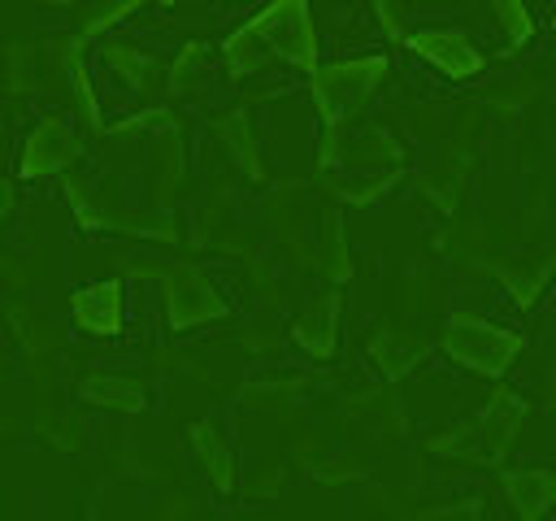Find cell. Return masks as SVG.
I'll use <instances>...</instances> for the list:
<instances>
[{
  "label": "cell",
  "mask_w": 556,
  "mask_h": 521,
  "mask_svg": "<svg viewBox=\"0 0 556 521\" xmlns=\"http://www.w3.org/2000/svg\"><path fill=\"white\" fill-rule=\"evenodd\" d=\"M252 30L269 43V52L287 65L317 69V26L308 0H274L252 17Z\"/></svg>",
  "instance_id": "3"
},
{
  "label": "cell",
  "mask_w": 556,
  "mask_h": 521,
  "mask_svg": "<svg viewBox=\"0 0 556 521\" xmlns=\"http://www.w3.org/2000/svg\"><path fill=\"white\" fill-rule=\"evenodd\" d=\"M408 48L452 78H469L482 69V52L460 30H417V35H408Z\"/></svg>",
  "instance_id": "5"
},
{
  "label": "cell",
  "mask_w": 556,
  "mask_h": 521,
  "mask_svg": "<svg viewBox=\"0 0 556 521\" xmlns=\"http://www.w3.org/2000/svg\"><path fill=\"white\" fill-rule=\"evenodd\" d=\"M78 152V139L65 122H39L26 139V152H22V174L26 178H48L56 169H65Z\"/></svg>",
  "instance_id": "6"
},
{
  "label": "cell",
  "mask_w": 556,
  "mask_h": 521,
  "mask_svg": "<svg viewBox=\"0 0 556 521\" xmlns=\"http://www.w3.org/2000/svg\"><path fill=\"white\" fill-rule=\"evenodd\" d=\"M334 321H339V295H321L313 300L300 321H295V339L313 352V356H326L334 347Z\"/></svg>",
  "instance_id": "9"
},
{
  "label": "cell",
  "mask_w": 556,
  "mask_h": 521,
  "mask_svg": "<svg viewBox=\"0 0 556 521\" xmlns=\"http://www.w3.org/2000/svg\"><path fill=\"white\" fill-rule=\"evenodd\" d=\"M74 317L91 334H113L122 326V287L117 282H91L74 295Z\"/></svg>",
  "instance_id": "7"
},
{
  "label": "cell",
  "mask_w": 556,
  "mask_h": 521,
  "mask_svg": "<svg viewBox=\"0 0 556 521\" xmlns=\"http://www.w3.org/2000/svg\"><path fill=\"white\" fill-rule=\"evenodd\" d=\"M269 56H274V52H269V43H265V39L252 30V22L226 39V65H230L235 74H256V69H261Z\"/></svg>",
  "instance_id": "10"
},
{
  "label": "cell",
  "mask_w": 556,
  "mask_h": 521,
  "mask_svg": "<svg viewBox=\"0 0 556 521\" xmlns=\"http://www.w3.org/2000/svg\"><path fill=\"white\" fill-rule=\"evenodd\" d=\"M443 352L456 365L495 378V373H504L517 360L521 339L513 330L491 326V321H478V317H452V326L443 330Z\"/></svg>",
  "instance_id": "2"
},
{
  "label": "cell",
  "mask_w": 556,
  "mask_h": 521,
  "mask_svg": "<svg viewBox=\"0 0 556 521\" xmlns=\"http://www.w3.org/2000/svg\"><path fill=\"white\" fill-rule=\"evenodd\" d=\"M382 78H387V56H352V61L317 65L313 69V96H317L321 117L330 126H339L378 91Z\"/></svg>",
  "instance_id": "1"
},
{
  "label": "cell",
  "mask_w": 556,
  "mask_h": 521,
  "mask_svg": "<svg viewBox=\"0 0 556 521\" xmlns=\"http://www.w3.org/2000/svg\"><path fill=\"white\" fill-rule=\"evenodd\" d=\"M87 395L96 404H113V408H143V391L135 382H117V378H96L87 382Z\"/></svg>",
  "instance_id": "12"
},
{
  "label": "cell",
  "mask_w": 556,
  "mask_h": 521,
  "mask_svg": "<svg viewBox=\"0 0 556 521\" xmlns=\"http://www.w3.org/2000/svg\"><path fill=\"white\" fill-rule=\"evenodd\" d=\"M534 22H556V0H526Z\"/></svg>",
  "instance_id": "13"
},
{
  "label": "cell",
  "mask_w": 556,
  "mask_h": 521,
  "mask_svg": "<svg viewBox=\"0 0 556 521\" xmlns=\"http://www.w3.org/2000/svg\"><path fill=\"white\" fill-rule=\"evenodd\" d=\"M165 304H169V326H178V330L222 313V300L213 295V287L195 269H169L165 274Z\"/></svg>",
  "instance_id": "4"
},
{
  "label": "cell",
  "mask_w": 556,
  "mask_h": 521,
  "mask_svg": "<svg viewBox=\"0 0 556 521\" xmlns=\"http://www.w3.org/2000/svg\"><path fill=\"white\" fill-rule=\"evenodd\" d=\"M486 9L495 13V26L508 43H526L530 30H534V17L526 9V0H486Z\"/></svg>",
  "instance_id": "11"
},
{
  "label": "cell",
  "mask_w": 556,
  "mask_h": 521,
  "mask_svg": "<svg viewBox=\"0 0 556 521\" xmlns=\"http://www.w3.org/2000/svg\"><path fill=\"white\" fill-rule=\"evenodd\" d=\"M48 4H65V0H48Z\"/></svg>",
  "instance_id": "15"
},
{
  "label": "cell",
  "mask_w": 556,
  "mask_h": 521,
  "mask_svg": "<svg viewBox=\"0 0 556 521\" xmlns=\"http://www.w3.org/2000/svg\"><path fill=\"white\" fill-rule=\"evenodd\" d=\"M4 204H9V191H4V187H0V213H4Z\"/></svg>",
  "instance_id": "14"
},
{
  "label": "cell",
  "mask_w": 556,
  "mask_h": 521,
  "mask_svg": "<svg viewBox=\"0 0 556 521\" xmlns=\"http://www.w3.org/2000/svg\"><path fill=\"white\" fill-rule=\"evenodd\" d=\"M504 491L513 499V508L521 517H539L556 504V473H543V469H513L504 478Z\"/></svg>",
  "instance_id": "8"
}]
</instances>
